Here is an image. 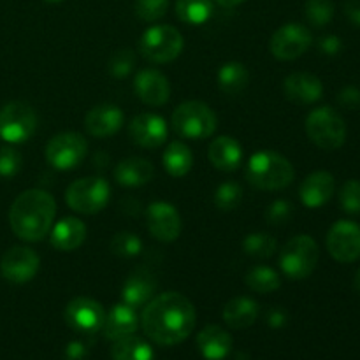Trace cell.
I'll return each instance as SVG.
<instances>
[{
    "instance_id": "6da1fadb",
    "label": "cell",
    "mask_w": 360,
    "mask_h": 360,
    "mask_svg": "<svg viewBox=\"0 0 360 360\" xmlns=\"http://www.w3.org/2000/svg\"><path fill=\"white\" fill-rule=\"evenodd\" d=\"M195 308L179 292L155 295L141 315L144 334L162 347H172L192 334L195 327Z\"/></svg>"
},
{
    "instance_id": "7a4b0ae2",
    "label": "cell",
    "mask_w": 360,
    "mask_h": 360,
    "mask_svg": "<svg viewBox=\"0 0 360 360\" xmlns=\"http://www.w3.org/2000/svg\"><path fill=\"white\" fill-rule=\"evenodd\" d=\"M56 202L46 190L32 188L20 193L9 210V225L23 241H41L55 221Z\"/></svg>"
},
{
    "instance_id": "3957f363",
    "label": "cell",
    "mask_w": 360,
    "mask_h": 360,
    "mask_svg": "<svg viewBox=\"0 0 360 360\" xmlns=\"http://www.w3.org/2000/svg\"><path fill=\"white\" fill-rule=\"evenodd\" d=\"M294 167L283 155L271 150L257 151L246 164V179L259 190H283L294 181Z\"/></svg>"
},
{
    "instance_id": "277c9868",
    "label": "cell",
    "mask_w": 360,
    "mask_h": 360,
    "mask_svg": "<svg viewBox=\"0 0 360 360\" xmlns=\"http://www.w3.org/2000/svg\"><path fill=\"white\" fill-rule=\"evenodd\" d=\"M172 127L185 139H207L217 130V115L204 102H183L172 112Z\"/></svg>"
},
{
    "instance_id": "5b68a950",
    "label": "cell",
    "mask_w": 360,
    "mask_h": 360,
    "mask_svg": "<svg viewBox=\"0 0 360 360\" xmlns=\"http://www.w3.org/2000/svg\"><path fill=\"white\" fill-rule=\"evenodd\" d=\"M306 134L319 148L327 151L338 150L347 141V125L336 109L323 105L313 109L306 118Z\"/></svg>"
},
{
    "instance_id": "8992f818",
    "label": "cell",
    "mask_w": 360,
    "mask_h": 360,
    "mask_svg": "<svg viewBox=\"0 0 360 360\" xmlns=\"http://www.w3.org/2000/svg\"><path fill=\"white\" fill-rule=\"evenodd\" d=\"M319 262V246L309 236H295L280 253V267L290 280H306Z\"/></svg>"
},
{
    "instance_id": "52a82bcc",
    "label": "cell",
    "mask_w": 360,
    "mask_h": 360,
    "mask_svg": "<svg viewBox=\"0 0 360 360\" xmlns=\"http://www.w3.org/2000/svg\"><path fill=\"white\" fill-rule=\"evenodd\" d=\"M183 51V35L171 25L150 27L139 41V53L153 63H167Z\"/></svg>"
},
{
    "instance_id": "ba28073f",
    "label": "cell",
    "mask_w": 360,
    "mask_h": 360,
    "mask_svg": "<svg viewBox=\"0 0 360 360\" xmlns=\"http://www.w3.org/2000/svg\"><path fill=\"white\" fill-rule=\"evenodd\" d=\"M111 199V186L104 178H83L70 183L65 202L76 213L95 214L104 210Z\"/></svg>"
},
{
    "instance_id": "9c48e42d",
    "label": "cell",
    "mask_w": 360,
    "mask_h": 360,
    "mask_svg": "<svg viewBox=\"0 0 360 360\" xmlns=\"http://www.w3.org/2000/svg\"><path fill=\"white\" fill-rule=\"evenodd\" d=\"M37 129V115L27 102L13 101L0 109V137L11 144L30 139Z\"/></svg>"
},
{
    "instance_id": "30bf717a",
    "label": "cell",
    "mask_w": 360,
    "mask_h": 360,
    "mask_svg": "<svg viewBox=\"0 0 360 360\" xmlns=\"http://www.w3.org/2000/svg\"><path fill=\"white\" fill-rule=\"evenodd\" d=\"M86 153V139L77 132L58 134L46 146V160L58 171H70L77 167Z\"/></svg>"
},
{
    "instance_id": "8fae6325",
    "label": "cell",
    "mask_w": 360,
    "mask_h": 360,
    "mask_svg": "<svg viewBox=\"0 0 360 360\" xmlns=\"http://www.w3.org/2000/svg\"><path fill=\"white\" fill-rule=\"evenodd\" d=\"M67 326L81 334H95L102 329L105 319L104 306L90 297H76L63 311Z\"/></svg>"
},
{
    "instance_id": "7c38bea8",
    "label": "cell",
    "mask_w": 360,
    "mask_h": 360,
    "mask_svg": "<svg viewBox=\"0 0 360 360\" xmlns=\"http://www.w3.org/2000/svg\"><path fill=\"white\" fill-rule=\"evenodd\" d=\"M327 250L338 262L350 264L360 259V227L354 221L340 220L327 234Z\"/></svg>"
},
{
    "instance_id": "4fadbf2b",
    "label": "cell",
    "mask_w": 360,
    "mask_h": 360,
    "mask_svg": "<svg viewBox=\"0 0 360 360\" xmlns=\"http://www.w3.org/2000/svg\"><path fill=\"white\" fill-rule=\"evenodd\" d=\"M311 32L301 23H287L271 37V53L278 60H295L311 46Z\"/></svg>"
},
{
    "instance_id": "5bb4252c",
    "label": "cell",
    "mask_w": 360,
    "mask_h": 360,
    "mask_svg": "<svg viewBox=\"0 0 360 360\" xmlns=\"http://www.w3.org/2000/svg\"><path fill=\"white\" fill-rule=\"evenodd\" d=\"M41 259L27 246H14L4 253L0 260V273L11 283H28L37 274Z\"/></svg>"
},
{
    "instance_id": "9a60e30c",
    "label": "cell",
    "mask_w": 360,
    "mask_h": 360,
    "mask_svg": "<svg viewBox=\"0 0 360 360\" xmlns=\"http://www.w3.org/2000/svg\"><path fill=\"white\" fill-rule=\"evenodd\" d=\"M148 231L155 239L162 243H171L181 234V217L172 204L157 200L146 210Z\"/></svg>"
},
{
    "instance_id": "2e32d148",
    "label": "cell",
    "mask_w": 360,
    "mask_h": 360,
    "mask_svg": "<svg viewBox=\"0 0 360 360\" xmlns=\"http://www.w3.org/2000/svg\"><path fill=\"white\" fill-rule=\"evenodd\" d=\"M129 134L136 144L143 148H158L167 139V125L162 116L141 112L130 122Z\"/></svg>"
},
{
    "instance_id": "e0dca14e",
    "label": "cell",
    "mask_w": 360,
    "mask_h": 360,
    "mask_svg": "<svg viewBox=\"0 0 360 360\" xmlns=\"http://www.w3.org/2000/svg\"><path fill=\"white\" fill-rule=\"evenodd\" d=\"M136 95L148 105H164L171 95V84L162 72L155 69H143L134 79Z\"/></svg>"
},
{
    "instance_id": "ac0fdd59",
    "label": "cell",
    "mask_w": 360,
    "mask_h": 360,
    "mask_svg": "<svg viewBox=\"0 0 360 360\" xmlns=\"http://www.w3.org/2000/svg\"><path fill=\"white\" fill-rule=\"evenodd\" d=\"M155 292H157V278L151 271L141 267L134 271L123 283L122 301L137 309L146 306L155 297Z\"/></svg>"
},
{
    "instance_id": "d6986e66",
    "label": "cell",
    "mask_w": 360,
    "mask_h": 360,
    "mask_svg": "<svg viewBox=\"0 0 360 360\" xmlns=\"http://www.w3.org/2000/svg\"><path fill=\"white\" fill-rule=\"evenodd\" d=\"M123 120H125V116L118 105L101 104L90 109V112L84 118V127H86L90 136L104 139V137L115 136L122 129Z\"/></svg>"
},
{
    "instance_id": "ffe728a7",
    "label": "cell",
    "mask_w": 360,
    "mask_h": 360,
    "mask_svg": "<svg viewBox=\"0 0 360 360\" xmlns=\"http://www.w3.org/2000/svg\"><path fill=\"white\" fill-rule=\"evenodd\" d=\"M137 326H139V316H137L136 308L120 302L112 306L109 313H105L104 326L101 330L104 333L105 340L116 341L136 333Z\"/></svg>"
},
{
    "instance_id": "44dd1931",
    "label": "cell",
    "mask_w": 360,
    "mask_h": 360,
    "mask_svg": "<svg viewBox=\"0 0 360 360\" xmlns=\"http://www.w3.org/2000/svg\"><path fill=\"white\" fill-rule=\"evenodd\" d=\"M334 188H336L334 176L327 171H316L302 181L299 195H301L302 204L306 207L316 210V207H322L323 204L329 202Z\"/></svg>"
},
{
    "instance_id": "7402d4cb",
    "label": "cell",
    "mask_w": 360,
    "mask_h": 360,
    "mask_svg": "<svg viewBox=\"0 0 360 360\" xmlns=\"http://www.w3.org/2000/svg\"><path fill=\"white\" fill-rule=\"evenodd\" d=\"M283 91L288 101L295 102V104H313L322 98L323 84L313 74L294 72L285 79Z\"/></svg>"
},
{
    "instance_id": "603a6c76",
    "label": "cell",
    "mask_w": 360,
    "mask_h": 360,
    "mask_svg": "<svg viewBox=\"0 0 360 360\" xmlns=\"http://www.w3.org/2000/svg\"><path fill=\"white\" fill-rule=\"evenodd\" d=\"M197 347L206 360H224L232 352V338L220 326H207L197 336Z\"/></svg>"
},
{
    "instance_id": "cb8c5ba5",
    "label": "cell",
    "mask_w": 360,
    "mask_h": 360,
    "mask_svg": "<svg viewBox=\"0 0 360 360\" xmlns=\"http://www.w3.org/2000/svg\"><path fill=\"white\" fill-rule=\"evenodd\" d=\"M207 157H210V162L214 165V169L224 172H232L241 165L243 148L234 137L220 136L210 144Z\"/></svg>"
},
{
    "instance_id": "d4e9b609",
    "label": "cell",
    "mask_w": 360,
    "mask_h": 360,
    "mask_svg": "<svg viewBox=\"0 0 360 360\" xmlns=\"http://www.w3.org/2000/svg\"><path fill=\"white\" fill-rule=\"evenodd\" d=\"M84 239H86V225L79 218L67 217L53 227L49 243L58 252H72L83 245Z\"/></svg>"
},
{
    "instance_id": "484cf974",
    "label": "cell",
    "mask_w": 360,
    "mask_h": 360,
    "mask_svg": "<svg viewBox=\"0 0 360 360\" xmlns=\"http://www.w3.org/2000/svg\"><path fill=\"white\" fill-rule=\"evenodd\" d=\"M155 174L153 164L146 158L141 157H130L120 162L115 169V179L122 186H143L148 181H151Z\"/></svg>"
},
{
    "instance_id": "4316f807",
    "label": "cell",
    "mask_w": 360,
    "mask_h": 360,
    "mask_svg": "<svg viewBox=\"0 0 360 360\" xmlns=\"http://www.w3.org/2000/svg\"><path fill=\"white\" fill-rule=\"evenodd\" d=\"M221 315L232 329H248L259 319V304L250 297H236L225 304Z\"/></svg>"
},
{
    "instance_id": "83f0119b",
    "label": "cell",
    "mask_w": 360,
    "mask_h": 360,
    "mask_svg": "<svg viewBox=\"0 0 360 360\" xmlns=\"http://www.w3.org/2000/svg\"><path fill=\"white\" fill-rule=\"evenodd\" d=\"M111 357L112 360H155V354L148 341L130 334L122 340L112 341Z\"/></svg>"
},
{
    "instance_id": "f1b7e54d",
    "label": "cell",
    "mask_w": 360,
    "mask_h": 360,
    "mask_svg": "<svg viewBox=\"0 0 360 360\" xmlns=\"http://www.w3.org/2000/svg\"><path fill=\"white\" fill-rule=\"evenodd\" d=\"M248 81L250 72L241 62H229L218 70V88L231 97L241 95L248 86Z\"/></svg>"
},
{
    "instance_id": "f546056e",
    "label": "cell",
    "mask_w": 360,
    "mask_h": 360,
    "mask_svg": "<svg viewBox=\"0 0 360 360\" xmlns=\"http://www.w3.org/2000/svg\"><path fill=\"white\" fill-rule=\"evenodd\" d=\"M162 162H164L165 171L174 178H183L190 172L193 165V155L190 148L181 141H174L165 148L164 155H162Z\"/></svg>"
},
{
    "instance_id": "4dcf8cb0",
    "label": "cell",
    "mask_w": 360,
    "mask_h": 360,
    "mask_svg": "<svg viewBox=\"0 0 360 360\" xmlns=\"http://www.w3.org/2000/svg\"><path fill=\"white\" fill-rule=\"evenodd\" d=\"M176 14L186 25H202L213 14L211 0H178Z\"/></svg>"
},
{
    "instance_id": "1f68e13d",
    "label": "cell",
    "mask_w": 360,
    "mask_h": 360,
    "mask_svg": "<svg viewBox=\"0 0 360 360\" xmlns=\"http://www.w3.org/2000/svg\"><path fill=\"white\" fill-rule=\"evenodd\" d=\"M245 281L257 294H271V292L281 287L280 274L267 266H257L253 269H250Z\"/></svg>"
},
{
    "instance_id": "d6a6232c",
    "label": "cell",
    "mask_w": 360,
    "mask_h": 360,
    "mask_svg": "<svg viewBox=\"0 0 360 360\" xmlns=\"http://www.w3.org/2000/svg\"><path fill=\"white\" fill-rule=\"evenodd\" d=\"M276 239L264 232H253V234L246 236L243 241V250L246 255L255 257V259H269L276 253Z\"/></svg>"
},
{
    "instance_id": "836d02e7",
    "label": "cell",
    "mask_w": 360,
    "mask_h": 360,
    "mask_svg": "<svg viewBox=\"0 0 360 360\" xmlns=\"http://www.w3.org/2000/svg\"><path fill=\"white\" fill-rule=\"evenodd\" d=\"M306 20L316 28L326 27L330 23L334 16V4L333 0H308L304 6Z\"/></svg>"
},
{
    "instance_id": "e575fe53",
    "label": "cell",
    "mask_w": 360,
    "mask_h": 360,
    "mask_svg": "<svg viewBox=\"0 0 360 360\" xmlns=\"http://www.w3.org/2000/svg\"><path fill=\"white\" fill-rule=\"evenodd\" d=\"M109 250L115 255L130 259V257L139 255L141 250H143V241L132 232H118V234L112 236L111 243H109Z\"/></svg>"
},
{
    "instance_id": "d590c367",
    "label": "cell",
    "mask_w": 360,
    "mask_h": 360,
    "mask_svg": "<svg viewBox=\"0 0 360 360\" xmlns=\"http://www.w3.org/2000/svg\"><path fill=\"white\" fill-rule=\"evenodd\" d=\"M243 188L238 183H221L214 192V206L220 211H232L241 204Z\"/></svg>"
},
{
    "instance_id": "8d00e7d4",
    "label": "cell",
    "mask_w": 360,
    "mask_h": 360,
    "mask_svg": "<svg viewBox=\"0 0 360 360\" xmlns=\"http://www.w3.org/2000/svg\"><path fill=\"white\" fill-rule=\"evenodd\" d=\"M134 63H136V55H134L130 49H120V51L112 53L111 58H109V72L112 74V77H127L134 69Z\"/></svg>"
},
{
    "instance_id": "74e56055",
    "label": "cell",
    "mask_w": 360,
    "mask_h": 360,
    "mask_svg": "<svg viewBox=\"0 0 360 360\" xmlns=\"http://www.w3.org/2000/svg\"><path fill=\"white\" fill-rule=\"evenodd\" d=\"M169 0H136V14L143 21H157L167 13Z\"/></svg>"
},
{
    "instance_id": "f35d334b",
    "label": "cell",
    "mask_w": 360,
    "mask_h": 360,
    "mask_svg": "<svg viewBox=\"0 0 360 360\" xmlns=\"http://www.w3.org/2000/svg\"><path fill=\"white\" fill-rule=\"evenodd\" d=\"M340 204L347 213L359 214L360 213V181L350 179L343 185L340 192Z\"/></svg>"
},
{
    "instance_id": "ab89813d",
    "label": "cell",
    "mask_w": 360,
    "mask_h": 360,
    "mask_svg": "<svg viewBox=\"0 0 360 360\" xmlns=\"http://www.w3.org/2000/svg\"><path fill=\"white\" fill-rule=\"evenodd\" d=\"M21 167V155L14 148H2L0 150V176L13 178Z\"/></svg>"
},
{
    "instance_id": "60d3db41",
    "label": "cell",
    "mask_w": 360,
    "mask_h": 360,
    "mask_svg": "<svg viewBox=\"0 0 360 360\" xmlns=\"http://www.w3.org/2000/svg\"><path fill=\"white\" fill-rule=\"evenodd\" d=\"M292 217V204L285 199L274 200L267 210L266 218L271 225H283Z\"/></svg>"
},
{
    "instance_id": "b9f144b4",
    "label": "cell",
    "mask_w": 360,
    "mask_h": 360,
    "mask_svg": "<svg viewBox=\"0 0 360 360\" xmlns=\"http://www.w3.org/2000/svg\"><path fill=\"white\" fill-rule=\"evenodd\" d=\"M338 102L347 109H359L360 108V90L355 86H347L338 95Z\"/></svg>"
},
{
    "instance_id": "7bdbcfd3",
    "label": "cell",
    "mask_w": 360,
    "mask_h": 360,
    "mask_svg": "<svg viewBox=\"0 0 360 360\" xmlns=\"http://www.w3.org/2000/svg\"><path fill=\"white\" fill-rule=\"evenodd\" d=\"M319 49L327 56H336L338 53L343 49V42L338 35H326V37L320 39Z\"/></svg>"
},
{
    "instance_id": "ee69618b",
    "label": "cell",
    "mask_w": 360,
    "mask_h": 360,
    "mask_svg": "<svg viewBox=\"0 0 360 360\" xmlns=\"http://www.w3.org/2000/svg\"><path fill=\"white\" fill-rule=\"evenodd\" d=\"M88 345L83 341H70L65 347V360H84L88 357Z\"/></svg>"
},
{
    "instance_id": "f6af8a7d",
    "label": "cell",
    "mask_w": 360,
    "mask_h": 360,
    "mask_svg": "<svg viewBox=\"0 0 360 360\" xmlns=\"http://www.w3.org/2000/svg\"><path fill=\"white\" fill-rule=\"evenodd\" d=\"M287 320H288L287 313H285L281 308H273L267 311V323H269L273 329H281V327L287 323Z\"/></svg>"
},
{
    "instance_id": "bcb514c9",
    "label": "cell",
    "mask_w": 360,
    "mask_h": 360,
    "mask_svg": "<svg viewBox=\"0 0 360 360\" xmlns=\"http://www.w3.org/2000/svg\"><path fill=\"white\" fill-rule=\"evenodd\" d=\"M345 14L355 27H360V0H347L345 2Z\"/></svg>"
},
{
    "instance_id": "7dc6e473",
    "label": "cell",
    "mask_w": 360,
    "mask_h": 360,
    "mask_svg": "<svg viewBox=\"0 0 360 360\" xmlns=\"http://www.w3.org/2000/svg\"><path fill=\"white\" fill-rule=\"evenodd\" d=\"M217 2L224 7H234V6H239L241 2H245V0H217Z\"/></svg>"
},
{
    "instance_id": "c3c4849f",
    "label": "cell",
    "mask_w": 360,
    "mask_h": 360,
    "mask_svg": "<svg viewBox=\"0 0 360 360\" xmlns=\"http://www.w3.org/2000/svg\"><path fill=\"white\" fill-rule=\"evenodd\" d=\"M354 287H355V290L359 292L360 294V269L357 271V274H355V280H354Z\"/></svg>"
},
{
    "instance_id": "681fc988",
    "label": "cell",
    "mask_w": 360,
    "mask_h": 360,
    "mask_svg": "<svg viewBox=\"0 0 360 360\" xmlns=\"http://www.w3.org/2000/svg\"><path fill=\"white\" fill-rule=\"evenodd\" d=\"M46 2H51V4H58V2H62V0H46Z\"/></svg>"
}]
</instances>
